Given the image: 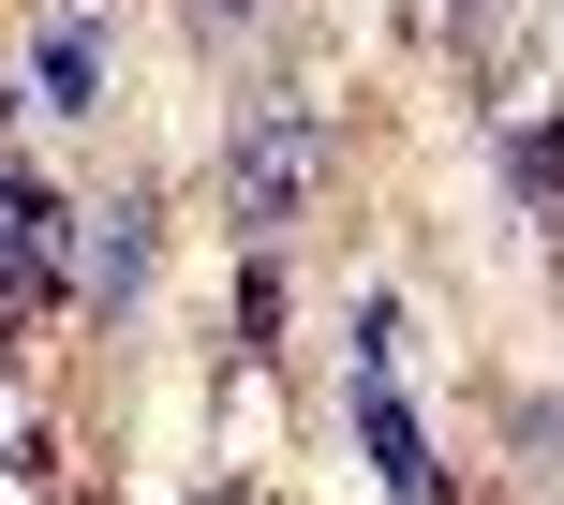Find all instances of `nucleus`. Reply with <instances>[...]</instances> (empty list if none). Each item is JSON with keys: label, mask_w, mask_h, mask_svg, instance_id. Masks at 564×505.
<instances>
[{"label": "nucleus", "mask_w": 564, "mask_h": 505, "mask_svg": "<svg viewBox=\"0 0 564 505\" xmlns=\"http://www.w3.org/2000/svg\"><path fill=\"white\" fill-rule=\"evenodd\" d=\"M312 179H327V105H297V89L238 105V135H224V208H238V238H282Z\"/></svg>", "instance_id": "obj_1"}, {"label": "nucleus", "mask_w": 564, "mask_h": 505, "mask_svg": "<svg viewBox=\"0 0 564 505\" xmlns=\"http://www.w3.org/2000/svg\"><path fill=\"white\" fill-rule=\"evenodd\" d=\"M357 447L387 476V505H446V461H431L416 401H401V357H387V312H357Z\"/></svg>", "instance_id": "obj_2"}, {"label": "nucleus", "mask_w": 564, "mask_h": 505, "mask_svg": "<svg viewBox=\"0 0 564 505\" xmlns=\"http://www.w3.org/2000/svg\"><path fill=\"white\" fill-rule=\"evenodd\" d=\"M149 298V194H105L89 208V312Z\"/></svg>", "instance_id": "obj_3"}, {"label": "nucleus", "mask_w": 564, "mask_h": 505, "mask_svg": "<svg viewBox=\"0 0 564 505\" xmlns=\"http://www.w3.org/2000/svg\"><path fill=\"white\" fill-rule=\"evenodd\" d=\"M30 75H45V105H59V119H89V89H105V30H89V15H59Z\"/></svg>", "instance_id": "obj_4"}, {"label": "nucleus", "mask_w": 564, "mask_h": 505, "mask_svg": "<svg viewBox=\"0 0 564 505\" xmlns=\"http://www.w3.org/2000/svg\"><path fill=\"white\" fill-rule=\"evenodd\" d=\"M506 164H520V194H535V208H550V224H564V149H550V135H520V149H506Z\"/></svg>", "instance_id": "obj_5"}, {"label": "nucleus", "mask_w": 564, "mask_h": 505, "mask_svg": "<svg viewBox=\"0 0 564 505\" xmlns=\"http://www.w3.org/2000/svg\"><path fill=\"white\" fill-rule=\"evenodd\" d=\"M194 15H208V30H224V15H253V0H194Z\"/></svg>", "instance_id": "obj_6"}]
</instances>
